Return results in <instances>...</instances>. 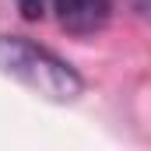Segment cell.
Masks as SVG:
<instances>
[{
    "label": "cell",
    "instance_id": "cell-1",
    "mask_svg": "<svg viewBox=\"0 0 151 151\" xmlns=\"http://www.w3.org/2000/svg\"><path fill=\"white\" fill-rule=\"evenodd\" d=\"M0 74L21 81L49 102H74L84 81L67 60L25 35H0Z\"/></svg>",
    "mask_w": 151,
    "mask_h": 151
},
{
    "label": "cell",
    "instance_id": "cell-2",
    "mask_svg": "<svg viewBox=\"0 0 151 151\" xmlns=\"http://www.w3.org/2000/svg\"><path fill=\"white\" fill-rule=\"evenodd\" d=\"M49 7L56 11L60 28L70 35H95L113 14L109 0H49Z\"/></svg>",
    "mask_w": 151,
    "mask_h": 151
},
{
    "label": "cell",
    "instance_id": "cell-3",
    "mask_svg": "<svg viewBox=\"0 0 151 151\" xmlns=\"http://www.w3.org/2000/svg\"><path fill=\"white\" fill-rule=\"evenodd\" d=\"M18 7H21V14H25L28 21H39V18L46 14L49 0H18Z\"/></svg>",
    "mask_w": 151,
    "mask_h": 151
}]
</instances>
